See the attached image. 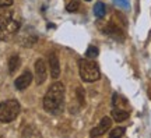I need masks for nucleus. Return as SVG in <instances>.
Returning <instances> with one entry per match:
<instances>
[{
	"mask_svg": "<svg viewBox=\"0 0 151 138\" xmlns=\"http://www.w3.org/2000/svg\"><path fill=\"white\" fill-rule=\"evenodd\" d=\"M65 102V87L62 82H53L46 91L43 98V109L49 113H56L63 106Z\"/></svg>",
	"mask_w": 151,
	"mask_h": 138,
	"instance_id": "obj_1",
	"label": "nucleus"
},
{
	"mask_svg": "<svg viewBox=\"0 0 151 138\" xmlns=\"http://www.w3.org/2000/svg\"><path fill=\"white\" fill-rule=\"evenodd\" d=\"M80 75L81 80L86 81V82H94L101 78V73H99V67L94 60H80Z\"/></svg>",
	"mask_w": 151,
	"mask_h": 138,
	"instance_id": "obj_2",
	"label": "nucleus"
},
{
	"mask_svg": "<svg viewBox=\"0 0 151 138\" xmlns=\"http://www.w3.org/2000/svg\"><path fill=\"white\" fill-rule=\"evenodd\" d=\"M20 113V103L14 99L0 103V123H10L16 120Z\"/></svg>",
	"mask_w": 151,
	"mask_h": 138,
	"instance_id": "obj_3",
	"label": "nucleus"
},
{
	"mask_svg": "<svg viewBox=\"0 0 151 138\" xmlns=\"http://www.w3.org/2000/svg\"><path fill=\"white\" fill-rule=\"evenodd\" d=\"M111 126H112V120H111L109 117H102V120L99 122V124L91 130L90 135H91V137H99V135H104V134L109 130Z\"/></svg>",
	"mask_w": 151,
	"mask_h": 138,
	"instance_id": "obj_4",
	"label": "nucleus"
},
{
	"mask_svg": "<svg viewBox=\"0 0 151 138\" xmlns=\"http://www.w3.org/2000/svg\"><path fill=\"white\" fill-rule=\"evenodd\" d=\"M20 29V22L18 21H13L11 20L3 29H0V41H6L10 36H13L17 31Z\"/></svg>",
	"mask_w": 151,
	"mask_h": 138,
	"instance_id": "obj_5",
	"label": "nucleus"
},
{
	"mask_svg": "<svg viewBox=\"0 0 151 138\" xmlns=\"http://www.w3.org/2000/svg\"><path fill=\"white\" fill-rule=\"evenodd\" d=\"M35 78H37V84L41 85L46 80V63L42 59H38L35 61Z\"/></svg>",
	"mask_w": 151,
	"mask_h": 138,
	"instance_id": "obj_6",
	"label": "nucleus"
},
{
	"mask_svg": "<svg viewBox=\"0 0 151 138\" xmlns=\"http://www.w3.org/2000/svg\"><path fill=\"white\" fill-rule=\"evenodd\" d=\"M31 82H32V74H31L29 70H25V71L16 80L14 85H16V88L18 91H24L25 88H28V87L31 85Z\"/></svg>",
	"mask_w": 151,
	"mask_h": 138,
	"instance_id": "obj_7",
	"label": "nucleus"
},
{
	"mask_svg": "<svg viewBox=\"0 0 151 138\" xmlns=\"http://www.w3.org/2000/svg\"><path fill=\"white\" fill-rule=\"evenodd\" d=\"M49 67H50V75L52 78L58 80L60 77V63L59 59H58V54L56 53H49Z\"/></svg>",
	"mask_w": 151,
	"mask_h": 138,
	"instance_id": "obj_8",
	"label": "nucleus"
},
{
	"mask_svg": "<svg viewBox=\"0 0 151 138\" xmlns=\"http://www.w3.org/2000/svg\"><path fill=\"white\" fill-rule=\"evenodd\" d=\"M112 117H113V120L115 122H124L127 117H129V113L127 112H124V110H119V109H113L112 110Z\"/></svg>",
	"mask_w": 151,
	"mask_h": 138,
	"instance_id": "obj_9",
	"label": "nucleus"
},
{
	"mask_svg": "<svg viewBox=\"0 0 151 138\" xmlns=\"http://www.w3.org/2000/svg\"><path fill=\"white\" fill-rule=\"evenodd\" d=\"M18 66H20V57L14 54V56H11L9 59V73L10 74H14L16 73V70L18 69Z\"/></svg>",
	"mask_w": 151,
	"mask_h": 138,
	"instance_id": "obj_10",
	"label": "nucleus"
},
{
	"mask_svg": "<svg viewBox=\"0 0 151 138\" xmlns=\"http://www.w3.org/2000/svg\"><path fill=\"white\" fill-rule=\"evenodd\" d=\"M94 14H95V17H98V18H102V17L106 14V7H105V4L101 3V1H98L97 4L94 6Z\"/></svg>",
	"mask_w": 151,
	"mask_h": 138,
	"instance_id": "obj_11",
	"label": "nucleus"
},
{
	"mask_svg": "<svg viewBox=\"0 0 151 138\" xmlns=\"http://www.w3.org/2000/svg\"><path fill=\"white\" fill-rule=\"evenodd\" d=\"M11 20H13V13H3V14H0V29H3Z\"/></svg>",
	"mask_w": 151,
	"mask_h": 138,
	"instance_id": "obj_12",
	"label": "nucleus"
},
{
	"mask_svg": "<svg viewBox=\"0 0 151 138\" xmlns=\"http://www.w3.org/2000/svg\"><path fill=\"white\" fill-rule=\"evenodd\" d=\"M98 53H99L98 48H95V46H88V49H87V52H86V56L88 59H95L98 56Z\"/></svg>",
	"mask_w": 151,
	"mask_h": 138,
	"instance_id": "obj_13",
	"label": "nucleus"
},
{
	"mask_svg": "<svg viewBox=\"0 0 151 138\" xmlns=\"http://www.w3.org/2000/svg\"><path fill=\"white\" fill-rule=\"evenodd\" d=\"M124 134V127H118V128H113L112 131L109 133V135L112 138H116V137H122Z\"/></svg>",
	"mask_w": 151,
	"mask_h": 138,
	"instance_id": "obj_14",
	"label": "nucleus"
},
{
	"mask_svg": "<svg viewBox=\"0 0 151 138\" xmlns=\"http://www.w3.org/2000/svg\"><path fill=\"white\" fill-rule=\"evenodd\" d=\"M78 4H80V3H78V0H71L70 3L66 6V10L70 11V13H73V11H76L77 9H78Z\"/></svg>",
	"mask_w": 151,
	"mask_h": 138,
	"instance_id": "obj_15",
	"label": "nucleus"
},
{
	"mask_svg": "<svg viewBox=\"0 0 151 138\" xmlns=\"http://www.w3.org/2000/svg\"><path fill=\"white\" fill-rule=\"evenodd\" d=\"M113 1H115V4H118L119 7H122V9H126V10H127V9H129L130 7V3H129V0H113Z\"/></svg>",
	"mask_w": 151,
	"mask_h": 138,
	"instance_id": "obj_16",
	"label": "nucleus"
},
{
	"mask_svg": "<svg viewBox=\"0 0 151 138\" xmlns=\"http://www.w3.org/2000/svg\"><path fill=\"white\" fill-rule=\"evenodd\" d=\"M13 4V0H0V9H6Z\"/></svg>",
	"mask_w": 151,
	"mask_h": 138,
	"instance_id": "obj_17",
	"label": "nucleus"
},
{
	"mask_svg": "<svg viewBox=\"0 0 151 138\" xmlns=\"http://www.w3.org/2000/svg\"><path fill=\"white\" fill-rule=\"evenodd\" d=\"M86 1H91V0H86Z\"/></svg>",
	"mask_w": 151,
	"mask_h": 138,
	"instance_id": "obj_18",
	"label": "nucleus"
}]
</instances>
